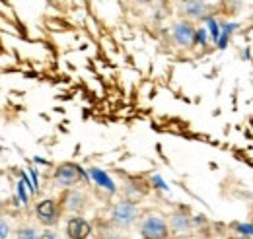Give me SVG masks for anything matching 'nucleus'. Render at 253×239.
Instances as JSON below:
<instances>
[{
  "mask_svg": "<svg viewBox=\"0 0 253 239\" xmlns=\"http://www.w3.org/2000/svg\"><path fill=\"white\" fill-rule=\"evenodd\" d=\"M212 6L209 0H177V14L183 20L189 22H201L211 16Z\"/></svg>",
  "mask_w": 253,
  "mask_h": 239,
  "instance_id": "7",
  "label": "nucleus"
},
{
  "mask_svg": "<svg viewBox=\"0 0 253 239\" xmlns=\"http://www.w3.org/2000/svg\"><path fill=\"white\" fill-rule=\"evenodd\" d=\"M39 239H64V238L57 232V228H43Z\"/></svg>",
  "mask_w": 253,
  "mask_h": 239,
  "instance_id": "14",
  "label": "nucleus"
},
{
  "mask_svg": "<svg viewBox=\"0 0 253 239\" xmlns=\"http://www.w3.org/2000/svg\"><path fill=\"white\" fill-rule=\"evenodd\" d=\"M195 31H197L195 22L179 18L177 22H173L169 33H171V41L179 49H191V47H195Z\"/></svg>",
  "mask_w": 253,
  "mask_h": 239,
  "instance_id": "8",
  "label": "nucleus"
},
{
  "mask_svg": "<svg viewBox=\"0 0 253 239\" xmlns=\"http://www.w3.org/2000/svg\"><path fill=\"white\" fill-rule=\"evenodd\" d=\"M140 206L136 204V200L132 199H121L117 202L111 204L109 214H107V222L123 232H128L130 228L136 226L138 218H140Z\"/></svg>",
  "mask_w": 253,
  "mask_h": 239,
  "instance_id": "1",
  "label": "nucleus"
},
{
  "mask_svg": "<svg viewBox=\"0 0 253 239\" xmlns=\"http://www.w3.org/2000/svg\"><path fill=\"white\" fill-rule=\"evenodd\" d=\"M136 4H142V6H146V4H152L154 0H134Z\"/></svg>",
  "mask_w": 253,
  "mask_h": 239,
  "instance_id": "16",
  "label": "nucleus"
},
{
  "mask_svg": "<svg viewBox=\"0 0 253 239\" xmlns=\"http://www.w3.org/2000/svg\"><path fill=\"white\" fill-rule=\"evenodd\" d=\"M168 218V226H169V234H171V239L179 238L185 239L187 236L193 234L195 230V220L187 216L185 212H171Z\"/></svg>",
  "mask_w": 253,
  "mask_h": 239,
  "instance_id": "9",
  "label": "nucleus"
},
{
  "mask_svg": "<svg viewBox=\"0 0 253 239\" xmlns=\"http://www.w3.org/2000/svg\"><path fill=\"white\" fill-rule=\"evenodd\" d=\"M63 208L57 199H41L33 206V220L41 228H57L63 220Z\"/></svg>",
  "mask_w": 253,
  "mask_h": 239,
  "instance_id": "4",
  "label": "nucleus"
},
{
  "mask_svg": "<svg viewBox=\"0 0 253 239\" xmlns=\"http://www.w3.org/2000/svg\"><path fill=\"white\" fill-rule=\"evenodd\" d=\"M207 39H209V31L205 28H197V31H195V45H207Z\"/></svg>",
  "mask_w": 253,
  "mask_h": 239,
  "instance_id": "15",
  "label": "nucleus"
},
{
  "mask_svg": "<svg viewBox=\"0 0 253 239\" xmlns=\"http://www.w3.org/2000/svg\"><path fill=\"white\" fill-rule=\"evenodd\" d=\"M136 230L140 239H171L168 218L160 212H146L140 214L136 222Z\"/></svg>",
  "mask_w": 253,
  "mask_h": 239,
  "instance_id": "2",
  "label": "nucleus"
},
{
  "mask_svg": "<svg viewBox=\"0 0 253 239\" xmlns=\"http://www.w3.org/2000/svg\"><path fill=\"white\" fill-rule=\"evenodd\" d=\"M63 214L72 216V214H86L90 206H92V199L90 195L80 189V187H68V189H61V195L57 197Z\"/></svg>",
  "mask_w": 253,
  "mask_h": 239,
  "instance_id": "3",
  "label": "nucleus"
},
{
  "mask_svg": "<svg viewBox=\"0 0 253 239\" xmlns=\"http://www.w3.org/2000/svg\"><path fill=\"white\" fill-rule=\"evenodd\" d=\"M94 224L84 214H72L64 222V239H92Z\"/></svg>",
  "mask_w": 253,
  "mask_h": 239,
  "instance_id": "6",
  "label": "nucleus"
},
{
  "mask_svg": "<svg viewBox=\"0 0 253 239\" xmlns=\"http://www.w3.org/2000/svg\"><path fill=\"white\" fill-rule=\"evenodd\" d=\"M220 239H236V238H220Z\"/></svg>",
  "mask_w": 253,
  "mask_h": 239,
  "instance_id": "17",
  "label": "nucleus"
},
{
  "mask_svg": "<svg viewBox=\"0 0 253 239\" xmlns=\"http://www.w3.org/2000/svg\"><path fill=\"white\" fill-rule=\"evenodd\" d=\"M51 181L59 189H68V187H78L80 183L88 181V173L74 161H63L55 167Z\"/></svg>",
  "mask_w": 253,
  "mask_h": 239,
  "instance_id": "5",
  "label": "nucleus"
},
{
  "mask_svg": "<svg viewBox=\"0 0 253 239\" xmlns=\"http://www.w3.org/2000/svg\"><path fill=\"white\" fill-rule=\"evenodd\" d=\"M97 234H99L97 239H128L126 232L119 230V228H115V226H111L107 220L103 222V226H101V230H99Z\"/></svg>",
  "mask_w": 253,
  "mask_h": 239,
  "instance_id": "12",
  "label": "nucleus"
},
{
  "mask_svg": "<svg viewBox=\"0 0 253 239\" xmlns=\"http://www.w3.org/2000/svg\"><path fill=\"white\" fill-rule=\"evenodd\" d=\"M90 177L95 181V185H99L103 191H107L109 195H115L117 193V187H115V183L111 181V177L105 173V171H101V169H97V167H92L90 169Z\"/></svg>",
  "mask_w": 253,
  "mask_h": 239,
  "instance_id": "11",
  "label": "nucleus"
},
{
  "mask_svg": "<svg viewBox=\"0 0 253 239\" xmlns=\"http://www.w3.org/2000/svg\"><path fill=\"white\" fill-rule=\"evenodd\" d=\"M41 236V230H39V224L35 222H24V224H18L12 232V239H39Z\"/></svg>",
  "mask_w": 253,
  "mask_h": 239,
  "instance_id": "10",
  "label": "nucleus"
},
{
  "mask_svg": "<svg viewBox=\"0 0 253 239\" xmlns=\"http://www.w3.org/2000/svg\"><path fill=\"white\" fill-rule=\"evenodd\" d=\"M12 232H14V226L8 218L0 216V239H12Z\"/></svg>",
  "mask_w": 253,
  "mask_h": 239,
  "instance_id": "13",
  "label": "nucleus"
}]
</instances>
